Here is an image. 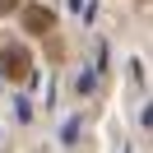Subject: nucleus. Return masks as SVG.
Segmentation results:
<instances>
[{"label": "nucleus", "instance_id": "1", "mask_svg": "<svg viewBox=\"0 0 153 153\" xmlns=\"http://www.w3.org/2000/svg\"><path fill=\"white\" fill-rule=\"evenodd\" d=\"M0 74L10 79V84H28L33 79V56L23 47H5L0 51Z\"/></svg>", "mask_w": 153, "mask_h": 153}, {"label": "nucleus", "instance_id": "3", "mask_svg": "<svg viewBox=\"0 0 153 153\" xmlns=\"http://www.w3.org/2000/svg\"><path fill=\"white\" fill-rule=\"evenodd\" d=\"M19 10V0H0V14H14Z\"/></svg>", "mask_w": 153, "mask_h": 153}, {"label": "nucleus", "instance_id": "2", "mask_svg": "<svg viewBox=\"0 0 153 153\" xmlns=\"http://www.w3.org/2000/svg\"><path fill=\"white\" fill-rule=\"evenodd\" d=\"M51 28H56V14L51 10H42V5L23 10V33H51Z\"/></svg>", "mask_w": 153, "mask_h": 153}]
</instances>
